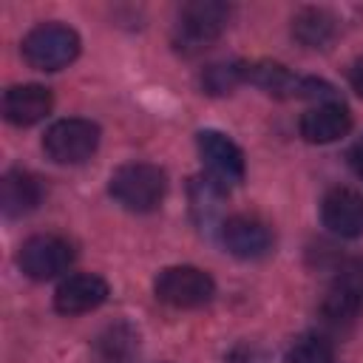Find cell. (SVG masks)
I'll return each instance as SVG.
<instances>
[{"label": "cell", "mask_w": 363, "mask_h": 363, "mask_svg": "<svg viewBox=\"0 0 363 363\" xmlns=\"http://www.w3.org/2000/svg\"><path fill=\"white\" fill-rule=\"evenodd\" d=\"M108 190L116 204H122L130 213H153L164 193H167V176L162 167L150 162H130L111 173Z\"/></svg>", "instance_id": "cell-1"}, {"label": "cell", "mask_w": 363, "mask_h": 363, "mask_svg": "<svg viewBox=\"0 0 363 363\" xmlns=\"http://www.w3.org/2000/svg\"><path fill=\"white\" fill-rule=\"evenodd\" d=\"M230 23V6L218 0H193L182 6L176 28H173V43L184 54L204 51L210 43L221 37V31Z\"/></svg>", "instance_id": "cell-2"}, {"label": "cell", "mask_w": 363, "mask_h": 363, "mask_svg": "<svg viewBox=\"0 0 363 363\" xmlns=\"http://www.w3.org/2000/svg\"><path fill=\"white\" fill-rule=\"evenodd\" d=\"M23 60L37 71H60L79 54V34L62 23L34 26L23 37Z\"/></svg>", "instance_id": "cell-3"}, {"label": "cell", "mask_w": 363, "mask_h": 363, "mask_svg": "<svg viewBox=\"0 0 363 363\" xmlns=\"http://www.w3.org/2000/svg\"><path fill=\"white\" fill-rule=\"evenodd\" d=\"M99 145V125L82 116L54 122L43 136V150L57 164H79L94 156Z\"/></svg>", "instance_id": "cell-4"}, {"label": "cell", "mask_w": 363, "mask_h": 363, "mask_svg": "<svg viewBox=\"0 0 363 363\" xmlns=\"http://www.w3.org/2000/svg\"><path fill=\"white\" fill-rule=\"evenodd\" d=\"M153 292L162 303L176 306V309H199L204 303L213 301L216 295V284L213 278L199 269V267H167L156 275L153 281Z\"/></svg>", "instance_id": "cell-5"}, {"label": "cell", "mask_w": 363, "mask_h": 363, "mask_svg": "<svg viewBox=\"0 0 363 363\" xmlns=\"http://www.w3.org/2000/svg\"><path fill=\"white\" fill-rule=\"evenodd\" d=\"M17 264L31 281H51L74 264V244L54 233L31 235L28 241H23Z\"/></svg>", "instance_id": "cell-6"}, {"label": "cell", "mask_w": 363, "mask_h": 363, "mask_svg": "<svg viewBox=\"0 0 363 363\" xmlns=\"http://www.w3.org/2000/svg\"><path fill=\"white\" fill-rule=\"evenodd\" d=\"M221 244L230 255L235 258H244V261H255V258H264L269 255L272 244H275V235H272V227L255 216H230L224 218L221 230Z\"/></svg>", "instance_id": "cell-7"}, {"label": "cell", "mask_w": 363, "mask_h": 363, "mask_svg": "<svg viewBox=\"0 0 363 363\" xmlns=\"http://www.w3.org/2000/svg\"><path fill=\"white\" fill-rule=\"evenodd\" d=\"M363 309V261H346L323 295L320 312L329 323H349Z\"/></svg>", "instance_id": "cell-8"}, {"label": "cell", "mask_w": 363, "mask_h": 363, "mask_svg": "<svg viewBox=\"0 0 363 363\" xmlns=\"http://www.w3.org/2000/svg\"><path fill=\"white\" fill-rule=\"evenodd\" d=\"M196 145H199V156H201L207 173L218 184L227 187V184H238L244 179V153L230 136H224L221 130H199Z\"/></svg>", "instance_id": "cell-9"}, {"label": "cell", "mask_w": 363, "mask_h": 363, "mask_svg": "<svg viewBox=\"0 0 363 363\" xmlns=\"http://www.w3.org/2000/svg\"><path fill=\"white\" fill-rule=\"evenodd\" d=\"M320 218L332 235H363V193L354 187H332L320 201Z\"/></svg>", "instance_id": "cell-10"}, {"label": "cell", "mask_w": 363, "mask_h": 363, "mask_svg": "<svg viewBox=\"0 0 363 363\" xmlns=\"http://www.w3.org/2000/svg\"><path fill=\"white\" fill-rule=\"evenodd\" d=\"M108 284L105 278L94 275V272H77L68 275L57 292H54V309L62 315H82L91 312L96 306H102L108 301Z\"/></svg>", "instance_id": "cell-11"}, {"label": "cell", "mask_w": 363, "mask_h": 363, "mask_svg": "<svg viewBox=\"0 0 363 363\" xmlns=\"http://www.w3.org/2000/svg\"><path fill=\"white\" fill-rule=\"evenodd\" d=\"M51 105H54L51 91L37 82L11 85L3 94V116L17 128H28V125L45 119L51 113Z\"/></svg>", "instance_id": "cell-12"}, {"label": "cell", "mask_w": 363, "mask_h": 363, "mask_svg": "<svg viewBox=\"0 0 363 363\" xmlns=\"http://www.w3.org/2000/svg\"><path fill=\"white\" fill-rule=\"evenodd\" d=\"M301 136L312 145H329L337 142L340 136L349 133L352 128V113L340 102H318L301 116Z\"/></svg>", "instance_id": "cell-13"}, {"label": "cell", "mask_w": 363, "mask_h": 363, "mask_svg": "<svg viewBox=\"0 0 363 363\" xmlns=\"http://www.w3.org/2000/svg\"><path fill=\"white\" fill-rule=\"evenodd\" d=\"M43 196H45L43 179L34 176L31 170L14 167L0 182V210L9 218H17V216H26V213L37 210Z\"/></svg>", "instance_id": "cell-14"}, {"label": "cell", "mask_w": 363, "mask_h": 363, "mask_svg": "<svg viewBox=\"0 0 363 363\" xmlns=\"http://www.w3.org/2000/svg\"><path fill=\"white\" fill-rule=\"evenodd\" d=\"M244 82H252L255 88L272 96H303L306 77H295L281 62L258 60V62H244Z\"/></svg>", "instance_id": "cell-15"}, {"label": "cell", "mask_w": 363, "mask_h": 363, "mask_svg": "<svg viewBox=\"0 0 363 363\" xmlns=\"http://www.w3.org/2000/svg\"><path fill=\"white\" fill-rule=\"evenodd\" d=\"M190 213H193V221L204 230V227H213L224 224L221 218V207H224V196H227V187L218 184L213 176H196L190 182Z\"/></svg>", "instance_id": "cell-16"}, {"label": "cell", "mask_w": 363, "mask_h": 363, "mask_svg": "<svg viewBox=\"0 0 363 363\" xmlns=\"http://www.w3.org/2000/svg\"><path fill=\"white\" fill-rule=\"evenodd\" d=\"M292 37L306 48H326L335 37V17L323 9H303L292 20Z\"/></svg>", "instance_id": "cell-17"}, {"label": "cell", "mask_w": 363, "mask_h": 363, "mask_svg": "<svg viewBox=\"0 0 363 363\" xmlns=\"http://www.w3.org/2000/svg\"><path fill=\"white\" fill-rule=\"evenodd\" d=\"M286 363H335V349L323 335L306 332L286 349Z\"/></svg>", "instance_id": "cell-18"}, {"label": "cell", "mask_w": 363, "mask_h": 363, "mask_svg": "<svg viewBox=\"0 0 363 363\" xmlns=\"http://www.w3.org/2000/svg\"><path fill=\"white\" fill-rule=\"evenodd\" d=\"M244 82V62H213L201 71V88L213 96H224Z\"/></svg>", "instance_id": "cell-19"}, {"label": "cell", "mask_w": 363, "mask_h": 363, "mask_svg": "<svg viewBox=\"0 0 363 363\" xmlns=\"http://www.w3.org/2000/svg\"><path fill=\"white\" fill-rule=\"evenodd\" d=\"M227 363H267V354L255 346H235L227 354Z\"/></svg>", "instance_id": "cell-20"}, {"label": "cell", "mask_w": 363, "mask_h": 363, "mask_svg": "<svg viewBox=\"0 0 363 363\" xmlns=\"http://www.w3.org/2000/svg\"><path fill=\"white\" fill-rule=\"evenodd\" d=\"M349 164H352V170L357 173V179H363V136L352 145V150H349Z\"/></svg>", "instance_id": "cell-21"}, {"label": "cell", "mask_w": 363, "mask_h": 363, "mask_svg": "<svg viewBox=\"0 0 363 363\" xmlns=\"http://www.w3.org/2000/svg\"><path fill=\"white\" fill-rule=\"evenodd\" d=\"M349 82H352V91L363 99V60H357V62L352 65V71H349Z\"/></svg>", "instance_id": "cell-22"}]
</instances>
